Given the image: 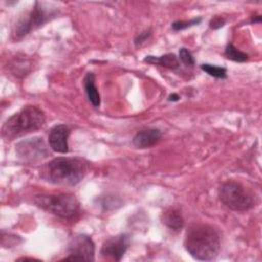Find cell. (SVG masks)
<instances>
[{
	"label": "cell",
	"mask_w": 262,
	"mask_h": 262,
	"mask_svg": "<svg viewBox=\"0 0 262 262\" xmlns=\"http://www.w3.org/2000/svg\"><path fill=\"white\" fill-rule=\"evenodd\" d=\"M184 247L195 260L211 261L219 254L220 236L211 225L194 224L186 231Z\"/></svg>",
	"instance_id": "obj_1"
},
{
	"label": "cell",
	"mask_w": 262,
	"mask_h": 262,
	"mask_svg": "<svg viewBox=\"0 0 262 262\" xmlns=\"http://www.w3.org/2000/svg\"><path fill=\"white\" fill-rule=\"evenodd\" d=\"M86 174V165L79 158L59 157L51 160L41 170L40 176L53 184L74 186Z\"/></svg>",
	"instance_id": "obj_2"
},
{
	"label": "cell",
	"mask_w": 262,
	"mask_h": 262,
	"mask_svg": "<svg viewBox=\"0 0 262 262\" xmlns=\"http://www.w3.org/2000/svg\"><path fill=\"white\" fill-rule=\"evenodd\" d=\"M44 123V112L36 105L28 104L6 120L1 128V136L5 141H10L24 134L39 130Z\"/></svg>",
	"instance_id": "obj_3"
},
{
	"label": "cell",
	"mask_w": 262,
	"mask_h": 262,
	"mask_svg": "<svg viewBox=\"0 0 262 262\" xmlns=\"http://www.w3.org/2000/svg\"><path fill=\"white\" fill-rule=\"evenodd\" d=\"M57 15V9L51 7L50 4L36 1L32 9L20 16L15 23L12 30V37L14 40L21 39L30 32L42 27L47 21L51 20Z\"/></svg>",
	"instance_id": "obj_4"
},
{
	"label": "cell",
	"mask_w": 262,
	"mask_h": 262,
	"mask_svg": "<svg viewBox=\"0 0 262 262\" xmlns=\"http://www.w3.org/2000/svg\"><path fill=\"white\" fill-rule=\"evenodd\" d=\"M34 203L41 209L63 219L75 217L80 209L79 202L71 193H42L34 198Z\"/></svg>",
	"instance_id": "obj_5"
},
{
	"label": "cell",
	"mask_w": 262,
	"mask_h": 262,
	"mask_svg": "<svg viewBox=\"0 0 262 262\" xmlns=\"http://www.w3.org/2000/svg\"><path fill=\"white\" fill-rule=\"evenodd\" d=\"M220 201L233 211H247L255 206V196L239 182L228 180L218 190Z\"/></svg>",
	"instance_id": "obj_6"
},
{
	"label": "cell",
	"mask_w": 262,
	"mask_h": 262,
	"mask_svg": "<svg viewBox=\"0 0 262 262\" xmlns=\"http://www.w3.org/2000/svg\"><path fill=\"white\" fill-rule=\"evenodd\" d=\"M18 158L26 163H36L49 156V150L42 137L21 140L15 146Z\"/></svg>",
	"instance_id": "obj_7"
},
{
	"label": "cell",
	"mask_w": 262,
	"mask_h": 262,
	"mask_svg": "<svg viewBox=\"0 0 262 262\" xmlns=\"http://www.w3.org/2000/svg\"><path fill=\"white\" fill-rule=\"evenodd\" d=\"M69 256L63 260H85L93 261L95 247L90 236L86 234H77L73 236L68 247Z\"/></svg>",
	"instance_id": "obj_8"
},
{
	"label": "cell",
	"mask_w": 262,
	"mask_h": 262,
	"mask_svg": "<svg viewBox=\"0 0 262 262\" xmlns=\"http://www.w3.org/2000/svg\"><path fill=\"white\" fill-rule=\"evenodd\" d=\"M130 245V237L126 233L111 236L101 246V257L107 260L121 261Z\"/></svg>",
	"instance_id": "obj_9"
},
{
	"label": "cell",
	"mask_w": 262,
	"mask_h": 262,
	"mask_svg": "<svg viewBox=\"0 0 262 262\" xmlns=\"http://www.w3.org/2000/svg\"><path fill=\"white\" fill-rule=\"evenodd\" d=\"M69 134L70 129L63 124H58L52 127L48 134V143L51 149L59 154H67L69 151Z\"/></svg>",
	"instance_id": "obj_10"
},
{
	"label": "cell",
	"mask_w": 262,
	"mask_h": 262,
	"mask_svg": "<svg viewBox=\"0 0 262 262\" xmlns=\"http://www.w3.org/2000/svg\"><path fill=\"white\" fill-rule=\"evenodd\" d=\"M161 137L162 132L159 129H143L134 135L132 143L137 148H148L158 143Z\"/></svg>",
	"instance_id": "obj_11"
},
{
	"label": "cell",
	"mask_w": 262,
	"mask_h": 262,
	"mask_svg": "<svg viewBox=\"0 0 262 262\" xmlns=\"http://www.w3.org/2000/svg\"><path fill=\"white\" fill-rule=\"evenodd\" d=\"M162 222L173 230H180L184 225V219L179 210L175 208H169L162 213Z\"/></svg>",
	"instance_id": "obj_12"
},
{
	"label": "cell",
	"mask_w": 262,
	"mask_h": 262,
	"mask_svg": "<svg viewBox=\"0 0 262 262\" xmlns=\"http://www.w3.org/2000/svg\"><path fill=\"white\" fill-rule=\"evenodd\" d=\"M84 89L88 100L94 107H98L100 105V95L95 85V77L93 73H87L83 80Z\"/></svg>",
	"instance_id": "obj_13"
},
{
	"label": "cell",
	"mask_w": 262,
	"mask_h": 262,
	"mask_svg": "<svg viewBox=\"0 0 262 262\" xmlns=\"http://www.w3.org/2000/svg\"><path fill=\"white\" fill-rule=\"evenodd\" d=\"M144 61L150 64H159L170 70H175L179 67V60L174 53H167L162 56L149 55L144 58Z\"/></svg>",
	"instance_id": "obj_14"
},
{
	"label": "cell",
	"mask_w": 262,
	"mask_h": 262,
	"mask_svg": "<svg viewBox=\"0 0 262 262\" xmlns=\"http://www.w3.org/2000/svg\"><path fill=\"white\" fill-rule=\"evenodd\" d=\"M224 55L226 58L236 61V62H244L248 59V54L238 50L233 44L229 43L227 44L225 50H224Z\"/></svg>",
	"instance_id": "obj_15"
},
{
	"label": "cell",
	"mask_w": 262,
	"mask_h": 262,
	"mask_svg": "<svg viewBox=\"0 0 262 262\" xmlns=\"http://www.w3.org/2000/svg\"><path fill=\"white\" fill-rule=\"evenodd\" d=\"M201 69L211 77H214L217 79H226L227 78L225 68L210 64V63H203L201 66Z\"/></svg>",
	"instance_id": "obj_16"
},
{
	"label": "cell",
	"mask_w": 262,
	"mask_h": 262,
	"mask_svg": "<svg viewBox=\"0 0 262 262\" xmlns=\"http://www.w3.org/2000/svg\"><path fill=\"white\" fill-rule=\"evenodd\" d=\"M201 21H202V17H194L189 20H177L172 24V29L174 31H181V30H185L187 28L193 27L195 25H199Z\"/></svg>",
	"instance_id": "obj_17"
},
{
	"label": "cell",
	"mask_w": 262,
	"mask_h": 262,
	"mask_svg": "<svg viewBox=\"0 0 262 262\" xmlns=\"http://www.w3.org/2000/svg\"><path fill=\"white\" fill-rule=\"evenodd\" d=\"M179 59L185 64V66H187V67H192L193 64H194V57H193V55L191 54V52L188 50V49H186V48H184V47H182V48H180L179 49Z\"/></svg>",
	"instance_id": "obj_18"
},
{
	"label": "cell",
	"mask_w": 262,
	"mask_h": 262,
	"mask_svg": "<svg viewBox=\"0 0 262 262\" xmlns=\"http://www.w3.org/2000/svg\"><path fill=\"white\" fill-rule=\"evenodd\" d=\"M150 30H146V31H144V32H141V33H139L136 37H135V39H134V44L136 45V46H138V45H141L143 42H145L146 40H147V38L150 36Z\"/></svg>",
	"instance_id": "obj_19"
},
{
	"label": "cell",
	"mask_w": 262,
	"mask_h": 262,
	"mask_svg": "<svg viewBox=\"0 0 262 262\" xmlns=\"http://www.w3.org/2000/svg\"><path fill=\"white\" fill-rule=\"evenodd\" d=\"M224 24H225V19H224L223 17H221V16H216V17H214V18L211 19V21H210V28L216 30V29H219V28L223 27Z\"/></svg>",
	"instance_id": "obj_20"
},
{
	"label": "cell",
	"mask_w": 262,
	"mask_h": 262,
	"mask_svg": "<svg viewBox=\"0 0 262 262\" xmlns=\"http://www.w3.org/2000/svg\"><path fill=\"white\" fill-rule=\"evenodd\" d=\"M261 15H253L252 17H251V20H250V23L251 24H260L261 23Z\"/></svg>",
	"instance_id": "obj_21"
},
{
	"label": "cell",
	"mask_w": 262,
	"mask_h": 262,
	"mask_svg": "<svg viewBox=\"0 0 262 262\" xmlns=\"http://www.w3.org/2000/svg\"><path fill=\"white\" fill-rule=\"evenodd\" d=\"M179 95L178 94H176V93H172V94H170L169 95V98H168V100L169 101H177V100H179Z\"/></svg>",
	"instance_id": "obj_22"
}]
</instances>
